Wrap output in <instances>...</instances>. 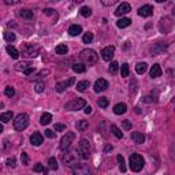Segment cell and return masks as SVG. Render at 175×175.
Returning <instances> with one entry per match:
<instances>
[{
    "instance_id": "d4e9b609",
    "label": "cell",
    "mask_w": 175,
    "mask_h": 175,
    "mask_svg": "<svg viewBox=\"0 0 175 175\" xmlns=\"http://www.w3.org/2000/svg\"><path fill=\"white\" fill-rule=\"evenodd\" d=\"M51 120H52V115L48 114V112L42 114L41 118H40V123H41V125H49Z\"/></svg>"
},
{
    "instance_id": "c3c4849f",
    "label": "cell",
    "mask_w": 175,
    "mask_h": 175,
    "mask_svg": "<svg viewBox=\"0 0 175 175\" xmlns=\"http://www.w3.org/2000/svg\"><path fill=\"white\" fill-rule=\"evenodd\" d=\"M42 170H44V166H42L41 163H37L36 166H34V171L36 172H41Z\"/></svg>"
},
{
    "instance_id": "484cf974",
    "label": "cell",
    "mask_w": 175,
    "mask_h": 175,
    "mask_svg": "<svg viewBox=\"0 0 175 175\" xmlns=\"http://www.w3.org/2000/svg\"><path fill=\"white\" fill-rule=\"evenodd\" d=\"M12 116H14V114L11 111H7V112H3L0 115V120L3 122V123H7V122H10L12 119Z\"/></svg>"
},
{
    "instance_id": "816d5d0a",
    "label": "cell",
    "mask_w": 175,
    "mask_h": 175,
    "mask_svg": "<svg viewBox=\"0 0 175 175\" xmlns=\"http://www.w3.org/2000/svg\"><path fill=\"white\" fill-rule=\"evenodd\" d=\"M116 3V0H110V2H101V4H104V6H112V4Z\"/></svg>"
},
{
    "instance_id": "4316f807",
    "label": "cell",
    "mask_w": 175,
    "mask_h": 175,
    "mask_svg": "<svg viewBox=\"0 0 175 175\" xmlns=\"http://www.w3.org/2000/svg\"><path fill=\"white\" fill-rule=\"evenodd\" d=\"M116 25H118V27H120V29L127 27V26H130V25H131V19H129V18H120Z\"/></svg>"
},
{
    "instance_id": "d6986e66",
    "label": "cell",
    "mask_w": 175,
    "mask_h": 175,
    "mask_svg": "<svg viewBox=\"0 0 175 175\" xmlns=\"http://www.w3.org/2000/svg\"><path fill=\"white\" fill-rule=\"evenodd\" d=\"M82 33V27L80 26V25H71V26L68 27V34L70 36H78V34H81Z\"/></svg>"
},
{
    "instance_id": "8992f818",
    "label": "cell",
    "mask_w": 175,
    "mask_h": 175,
    "mask_svg": "<svg viewBox=\"0 0 175 175\" xmlns=\"http://www.w3.org/2000/svg\"><path fill=\"white\" fill-rule=\"evenodd\" d=\"M74 138H75V133L67 131V133L62 137V139H60V149L64 151V149L70 148V145H71V142L74 141Z\"/></svg>"
},
{
    "instance_id": "4fadbf2b",
    "label": "cell",
    "mask_w": 175,
    "mask_h": 175,
    "mask_svg": "<svg viewBox=\"0 0 175 175\" xmlns=\"http://www.w3.org/2000/svg\"><path fill=\"white\" fill-rule=\"evenodd\" d=\"M74 82H75L74 78H70V80L64 81V82H59V83L56 85V88H55V89H56L58 93H63V92H64V90L68 88V86H71Z\"/></svg>"
},
{
    "instance_id": "7402d4cb",
    "label": "cell",
    "mask_w": 175,
    "mask_h": 175,
    "mask_svg": "<svg viewBox=\"0 0 175 175\" xmlns=\"http://www.w3.org/2000/svg\"><path fill=\"white\" fill-rule=\"evenodd\" d=\"M19 17H22L25 21H32L33 11H30V10H21V11H19Z\"/></svg>"
},
{
    "instance_id": "7dc6e473",
    "label": "cell",
    "mask_w": 175,
    "mask_h": 175,
    "mask_svg": "<svg viewBox=\"0 0 175 175\" xmlns=\"http://www.w3.org/2000/svg\"><path fill=\"white\" fill-rule=\"evenodd\" d=\"M45 136L48 137V138H55V136H56V134L54 133V131L52 130H49V129H47V130H45Z\"/></svg>"
},
{
    "instance_id": "277c9868",
    "label": "cell",
    "mask_w": 175,
    "mask_h": 175,
    "mask_svg": "<svg viewBox=\"0 0 175 175\" xmlns=\"http://www.w3.org/2000/svg\"><path fill=\"white\" fill-rule=\"evenodd\" d=\"M86 105V101L83 98H74V100L68 101L67 104L64 105V108L67 111H78L81 108H83Z\"/></svg>"
},
{
    "instance_id": "e575fe53",
    "label": "cell",
    "mask_w": 175,
    "mask_h": 175,
    "mask_svg": "<svg viewBox=\"0 0 175 175\" xmlns=\"http://www.w3.org/2000/svg\"><path fill=\"white\" fill-rule=\"evenodd\" d=\"M108 104H110V100H108L107 97H100L97 100V105H98V107H101V108H107Z\"/></svg>"
},
{
    "instance_id": "60d3db41",
    "label": "cell",
    "mask_w": 175,
    "mask_h": 175,
    "mask_svg": "<svg viewBox=\"0 0 175 175\" xmlns=\"http://www.w3.org/2000/svg\"><path fill=\"white\" fill-rule=\"evenodd\" d=\"M44 89H45V83L44 82H37L36 86H34V90H36L37 93L44 92Z\"/></svg>"
},
{
    "instance_id": "ab89813d",
    "label": "cell",
    "mask_w": 175,
    "mask_h": 175,
    "mask_svg": "<svg viewBox=\"0 0 175 175\" xmlns=\"http://www.w3.org/2000/svg\"><path fill=\"white\" fill-rule=\"evenodd\" d=\"M48 164H49V168H52V170L59 168V166H58V160L55 159V157H51L49 160H48Z\"/></svg>"
},
{
    "instance_id": "f35d334b",
    "label": "cell",
    "mask_w": 175,
    "mask_h": 175,
    "mask_svg": "<svg viewBox=\"0 0 175 175\" xmlns=\"http://www.w3.org/2000/svg\"><path fill=\"white\" fill-rule=\"evenodd\" d=\"M119 70V64L116 62H111L110 63V73L111 74H116Z\"/></svg>"
},
{
    "instance_id": "b9f144b4",
    "label": "cell",
    "mask_w": 175,
    "mask_h": 175,
    "mask_svg": "<svg viewBox=\"0 0 175 175\" xmlns=\"http://www.w3.org/2000/svg\"><path fill=\"white\" fill-rule=\"evenodd\" d=\"M4 93H6L7 97H12V96L15 95V90H14V88H12V86H7L6 90H4Z\"/></svg>"
},
{
    "instance_id": "cb8c5ba5",
    "label": "cell",
    "mask_w": 175,
    "mask_h": 175,
    "mask_svg": "<svg viewBox=\"0 0 175 175\" xmlns=\"http://www.w3.org/2000/svg\"><path fill=\"white\" fill-rule=\"evenodd\" d=\"M146 68H148V64H146V63H137L136 64V73L137 74H144V73L146 71Z\"/></svg>"
},
{
    "instance_id": "5bb4252c",
    "label": "cell",
    "mask_w": 175,
    "mask_h": 175,
    "mask_svg": "<svg viewBox=\"0 0 175 175\" xmlns=\"http://www.w3.org/2000/svg\"><path fill=\"white\" fill-rule=\"evenodd\" d=\"M153 14V7L151 6V4H145V6L139 7L138 8V15L139 17H151V15Z\"/></svg>"
},
{
    "instance_id": "8fae6325",
    "label": "cell",
    "mask_w": 175,
    "mask_h": 175,
    "mask_svg": "<svg viewBox=\"0 0 175 175\" xmlns=\"http://www.w3.org/2000/svg\"><path fill=\"white\" fill-rule=\"evenodd\" d=\"M114 54H115V48L114 47H105L103 51H101V58H103L105 62H110V60H112Z\"/></svg>"
},
{
    "instance_id": "7a4b0ae2",
    "label": "cell",
    "mask_w": 175,
    "mask_h": 175,
    "mask_svg": "<svg viewBox=\"0 0 175 175\" xmlns=\"http://www.w3.org/2000/svg\"><path fill=\"white\" fill-rule=\"evenodd\" d=\"M144 164H145L144 157L138 153H133L130 156V159H129V166H130V168L133 170L134 172L141 171V170L144 168Z\"/></svg>"
},
{
    "instance_id": "f6af8a7d",
    "label": "cell",
    "mask_w": 175,
    "mask_h": 175,
    "mask_svg": "<svg viewBox=\"0 0 175 175\" xmlns=\"http://www.w3.org/2000/svg\"><path fill=\"white\" fill-rule=\"evenodd\" d=\"M21 160H22V164H23V166H27V164H29V156H27V153L22 152V155H21Z\"/></svg>"
},
{
    "instance_id": "83f0119b",
    "label": "cell",
    "mask_w": 175,
    "mask_h": 175,
    "mask_svg": "<svg viewBox=\"0 0 175 175\" xmlns=\"http://www.w3.org/2000/svg\"><path fill=\"white\" fill-rule=\"evenodd\" d=\"M89 88V81H81L77 83V90L78 92H85Z\"/></svg>"
},
{
    "instance_id": "9a60e30c",
    "label": "cell",
    "mask_w": 175,
    "mask_h": 175,
    "mask_svg": "<svg viewBox=\"0 0 175 175\" xmlns=\"http://www.w3.org/2000/svg\"><path fill=\"white\" fill-rule=\"evenodd\" d=\"M166 48H167V42H157L156 45H153V47L151 48V54L159 55V54H161V52H164Z\"/></svg>"
},
{
    "instance_id": "603a6c76",
    "label": "cell",
    "mask_w": 175,
    "mask_h": 175,
    "mask_svg": "<svg viewBox=\"0 0 175 175\" xmlns=\"http://www.w3.org/2000/svg\"><path fill=\"white\" fill-rule=\"evenodd\" d=\"M29 67H32L30 62H21V63H17V64H15V70H17V71H25V70Z\"/></svg>"
},
{
    "instance_id": "836d02e7",
    "label": "cell",
    "mask_w": 175,
    "mask_h": 175,
    "mask_svg": "<svg viewBox=\"0 0 175 175\" xmlns=\"http://www.w3.org/2000/svg\"><path fill=\"white\" fill-rule=\"evenodd\" d=\"M55 51H56L58 55H66L68 49H67V45H66V44H60V45H58Z\"/></svg>"
},
{
    "instance_id": "d6a6232c",
    "label": "cell",
    "mask_w": 175,
    "mask_h": 175,
    "mask_svg": "<svg viewBox=\"0 0 175 175\" xmlns=\"http://www.w3.org/2000/svg\"><path fill=\"white\" fill-rule=\"evenodd\" d=\"M116 160H118V163H119V168H120V171L125 172L126 171V164H125V159H123V156H122V155H118V156H116Z\"/></svg>"
},
{
    "instance_id": "74e56055",
    "label": "cell",
    "mask_w": 175,
    "mask_h": 175,
    "mask_svg": "<svg viewBox=\"0 0 175 175\" xmlns=\"http://www.w3.org/2000/svg\"><path fill=\"white\" fill-rule=\"evenodd\" d=\"M4 40L8 41V42L15 41V34L12 32H6V33H4Z\"/></svg>"
},
{
    "instance_id": "ac0fdd59",
    "label": "cell",
    "mask_w": 175,
    "mask_h": 175,
    "mask_svg": "<svg viewBox=\"0 0 175 175\" xmlns=\"http://www.w3.org/2000/svg\"><path fill=\"white\" fill-rule=\"evenodd\" d=\"M131 139H133L136 144H144L145 137H144L142 133H139V131H133V133H131Z\"/></svg>"
},
{
    "instance_id": "ba28073f",
    "label": "cell",
    "mask_w": 175,
    "mask_h": 175,
    "mask_svg": "<svg viewBox=\"0 0 175 175\" xmlns=\"http://www.w3.org/2000/svg\"><path fill=\"white\" fill-rule=\"evenodd\" d=\"M39 55V49L37 48H33L32 45L25 44L22 48V56L25 58H36Z\"/></svg>"
},
{
    "instance_id": "d590c367",
    "label": "cell",
    "mask_w": 175,
    "mask_h": 175,
    "mask_svg": "<svg viewBox=\"0 0 175 175\" xmlns=\"http://www.w3.org/2000/svg\"><path fill=\"white\" fill-rule=\"evenodd\" d=\"M82 41L85 42V44H90V42L93 41V33L92 32L85 33V34H83V37H82Z\"/></svg>"
},
{
    "instance_id": "3957f363",
    "label": "cell",
    "mask_w": 175,
    "mask_h": 175,
    "mask_svg": "<svg viewBox=\"0 0 175 175\" xmlns=\"http://www.w3.org/2000/svg\"><path fill=\"white\" fill-rule=\"evenodd\" d=\"M29 125V115L27 114H19L14 119V127L17 131H22Z\"/></svg>"
},
{
    "instance_id": "e0dca14e",
    "label": "cell",
    "mask_w": 175,
    "mask_h": 175,
    "mask_svg": "<svg viewBox=\"0 0 175 175\" xmlns=\"http://www.w3.org/2000/svg\"><path fill=\"white\" fill-rule=\"evenodd\" d=\"M161 67L160 64H157V63H155L153 66L151 67V71H149V75H151L152 78H157V77H160L161 75Z\"/></svg>"
},
{
    "instance_id": "7c38bea8",
    "label": "cell",
    "mask_w": 175,
    "mask_h": 175,
    "mask_svg": "<svg viewBox=\"0 0 175 175\" xmlns=\"http://www.w3.org/2000/svg\"><path fill=\"white\" fill-rule=\"evenodd\" d=\"M130 11H131L130 4H129V3H120V4H119V7L116 8L115 15H116V17H122V15H126L127 12H130Z\"/></svg>"
},
{
    "instance_id": "9c48e42d",
    "label": "cell",
    "mask_w": 175,
    "mask_h": 175,
    "mask_svg": "<svg viewBox=\"0 0 175 175\" xmlns=\"http://www.w3.org/2000/svg\"><path fill=\"white\" fill-rule=\"evenodd\" d=\"M62 160L64 161L66 164H68V166L75 164V163H77V153H75V151L64 152V153L62 155Z\"/></svg>"
},
{
    "instance_id": "6f0895ef",
    "label": "cell",
    "mask_w": 175,
    "mask_h": 175,
    "mask_svg": "<svg viewBox=\"0 0 175 175\" xmlns=\"http://www.w3.org/2000/svg\"><path fill=\"white\" fill-rule=\"evenodd\" d=\"M2 131H3V126L0 125V133H2Z\"/></svg>"
},
{
    "instance_id": "1f68e13d",
    "label": "cell",
    "mask_w": 175,
    "mask_h": 175,
    "mask_svg": "<svg viewBox=\"0 0 175 175\" xmlns=\"http://www.w3.org/2000/svg\"><path fill=\"white\" fill-rule=\"evenodd\" d=\"M80 14L82 15V17H85V18H88V17H90V15H92V10H90V7L83 6L82 8L80 10Z\"/></svg>"
},
{
    "instance_id": "f546056e",
    "label": "cell",
    "mask_w": 175,
    "mask_h": 175,
    "mask_svg": "<svg viewBox=\"0 0 175 175\" xmlns=\"http://www.w3.org/2000/svg\"><path fill=\"white\" fill-rule=\"evenodd\" d=\"M75 127H77V130L83 131V130H86V129L89 127V123H88V120H80V122H77Z\"/></svg>"
},
{
    "instance_id": "11a10c76",
    "label": "cell",
    "mask_w": 175,
    "mask_h": 175,
    "mask_svg": "<svg viewBox=\"0 0 175 175\" xmlns=\"http://www.w3.org/2000/svg\"><path fill=\"white\" fill-rule=\"evenodd\" d=\"M144 100H145L146 103H152V101H155V100H156V98H152V97H145V98H144Z\"/></svg>"
},
{
    "instance_id": "4dcf8cb0",
    "label": "cell",
    "mask_w": 175,
    "mask_h": 175,
    "mask_svg": "<svg viewBox=\"0 0 175 175\" xmlns=\"http://www.w3.org/2000/svg\"><path fill=\"white\" fill-rule=\"evenodd\" d=\"M111 131H112V134L116 137V138H123V133L119 130L116 125H111Z\"/></svg>"
},
{
    "instance_id": "44dd1931",
    "label": "cell",
    "mask_w": 175,
    "mask_h": 175,
    "mask_svg": "<svg viewBox=\"0 0 175 175\" xmlns=\"http://www.w3.org/2000/svg\"><path fill=\"white\" fill-rule=\"evenodd\" d=\"M6 51H7V54H8L12 59H18V58H19V52L17 51V48H14L12 45H7Z\"/></svg>"
},
{
    "instance_id": "f5cc1de1",
    "label": "cell",
    "mask_w": 175,
    "mask_h": 175,
    "mask_svg": "<svg viewBox=\"0 0 175 175\" xmlns=\"http://www.w3.org/2000/svg\"><path fill=\"white\" fill-rule=\"evenodd\" d=\"M25 74L26 75H30V74H33V73H34V67H29V68H26V70H25Z\"/></svg>"
},
{
    "instance_id": "ffe728a7",
    "label": "cell",
    "mask_w": 175,
    "mask_h": 175,
    "mask_svg": "<svg viewBox=\"0 0 175 175\" xmlns=\"http://www.w3.org/2000/svg\"><path fill=\"white\" fill-rule=\"evenodd\" d=\"M126 110H127V107H126L125 103H119V104H116L115 107H114V112H115L116 115H122V114H125Z\"/></svg>"
},
{
    "instance_id": "f1b7e54d",
    "label": "cell",
    "mask_w": 175,
    "mask_h": 175,
    "mask_svg": "<svg viewBox=\"0 0 175 175\" xmlns=\"http://www.w3.org/2000/svg\"><path fill=\"white\" fill-rule=\"evenodd\" d=\"M85 70H86V67H85V64H82V63H75V64H73V71L74 73H85Z\"/></svg>"
},
{
    "instance_id": "2e32d148",
    "label": "cell",
    "mask_w": 175,
    "mask_h": 175,
    "mask_svg": "<svg viewBox=\"0 0 175 175\" xmlns=\"http://www.w3.org/2000/svg\"><path fill=\"white\" fill-rule=\"evenodd\" d=\"M30 142H32V145H34V146H40L42 142H44V138H42V136L40 133H33L32 137H30Z\"/></svg>"
},
{
    "instance_id": "db71d44e",
    "label": "cell",
    "mask_w": 175,
    "mask_h": 175,
    "mask_svg": "<svg viewBox=\"0 0 175 175\" xmlns=\"http://www.w3.org/2000/svg\"><path fill=\"white\" fill-rule=\"evenodd\" d=\"M83 108H85V114H90V112H92V107H89V105H85Z\"/></svg>"
},
{
    "instance_id": "5b68a950",
    "label": "cell",
    "mask_w": 175,
    "mask_h": 175,
    "mask_svg": "<svg viewBox=\"0 0 175 175\" xmlns=\"http://www.w3.org/2000/svg\"><path fill=\"white\" fill-rule=\"evenodd\" d=\"M78 151L81 153V157L82 159H89V155H90V142L88 139H81L80 141V146H78Z\"/></svg>"
},
{
    "instance_id": "7bdbcfd3",
    "label": "cell",
    "mask_w": 175,
    "mask_h": 175,
    "mask_svg": "<svg viewBox=\"0 0 175 175\" xmlns=\"http://www.w3.org/2000/svg\"><path fill=\"white\" fill-rule=\"evenodd\" d=\"M49 70H48V68H47V70H42V71H40L39 73V74H37L36 75V77H34V80H39V78H42V77H47V75H49Z\"/></svg>"
},
{
    "instance_id": "f907efd6",
    "label": "cell",
    "mask_w": 175,
    "mask_h": 175,
    "mask_svg": "<svg viewBox=\"0 0 175 175\" xmlns=\"http://www.w3.org/2000/svg\"><path fill=\"white\" fill-rule=\"evenodd\" d=\"M123 127H125L126 130H130V129H131V122L130 120H123Z\"/></svg>"
},
{
    "instance_id": "30bf717a",
    "label": "cell",
    "mask_w": 175,
    "mask_h": 175,
    "mask_svg": "<svg viewBox=\"0 0 175 175\" xmlns=\"http://www.w3.org/2000/svg\"><path fill=\"white\" fill-rule=\"evenodd\" d=\"M93 88H95V92H97V93L104 92V90L108 88V81L104 80V78H98V80L95 82Z\"/></svg>"
},
{
    "instance_id": "6da1fadb",
    "label": "cell",
    "mask_w": 175,
    "mask_h": 175,
    "mask_svg": "<svg viewBox=\"0 0 175 175\" xmlns=\"http://www.w3.org/2000/svg\"><path fill=\"white\" fill-rule=\"evenodd\" d=\"M80 59L82 60V64H96V62H97V54H96V51L88 48V49L81 51Z\"/></svg>"
},
{
    "instance_id": "ee69618b",
    "label": "cell",
    "mask_w": 175,
    "mask_h": 175,
    "mask_svg": "<svg viewBox=\"0 0 175 175\" xmlns=\"http://www.w3.org/2000/svg\"><path fill=\"white\" fill-rule=\"evenodd\" d=\"M7 166L14 168V167L17 166V159H15V157H8V159H7Z\"/></svg>"
},
{
    "instance_id": "9f6ffc18",
    "label": "cell",
    "mask_w": 175,
    "mask_h": 175,
    "mask_svg": "<svg viewBox=\"0 0 175 175\" xmlns=\"http://www.w3.org/2000/svg\"><path fill=\"white\" fill-rule=\"evenodd\" d=\"M111 149H112V146H111V145H107V146H105V148H104V151H105V152H108V151H111Z\"/></svg>"
},
{
    "instance_id": "bcb514c9",
    "label": "cell",
    "mask_w": 175,
    "mask_h": 175,
    "mask_svg": "<svg viewBox=\"0 0 175 175\" xmlns=\"http://www.w3.org/2000/svg\"><path fill=\"white\" fill-rule=\"evenodd\" d=\"M55 130H56V131H64L66 130V125H62V123H56V125H55Z\"/></svg>"
},
{
    "instance_id": "8d00e7d4",
    "label": "cell",
    "mask_w": 175,
    "mask_h": 175,
    "mask_svg": "<svg viewBox=\"0 0 175 175\" xmlns=\"http://www.w3.org/2000/svg\"><path fill=\"white\" fill-rule=\"evenodd\" d=\"M129 73H130V70H129V64H127V63H123L122 67H120L122 77H129Z\"/></svg>"
},
{
    "instance_id": "681fc988",
    "label": "cell",
    "mask_w": 175,
    "mask_h": 175,
    "mask_svg": "<svg viewBox=\"0 0 175 175\" xmlns=\"http://www.w3.org/2000/svg\"><path fill=\"white\" fill-rule=\"evenodd\" d=\"M44 14L45 15H55V17H56V12H55L52 8H45L44 10Z\"/></svg>"
},
{
    "instance_id": "52a82bcc",
    "label": "cell",
    "mask_w": 175,
    "mask_h": 175,
    "mask_svg": "<svg viewBox=\"0 0 175 175\" xmlns=\"http://www.w3.org/2000/svg\"><path fill=\"white\" fill-rule=\"evenodd\" d=\"M90 167L88 164H75L73 167V174L74 175H90Z\"/></svg>"
}]
</instances>
